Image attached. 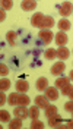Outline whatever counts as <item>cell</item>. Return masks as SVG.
Listing matches in <instances>:
<instances>
[{
  "label": "cell",
  "instance_id": "7",
  "mask_svg": "<svg viewBox=\"0 0 73 129\" xmlns=\"http://www.w3.org/2000/svg\"><path fill=\"white\" fill-rule=\"evenodd\" d=\"M15 87H16L18 92H26L29 89V84H28V81H25V79H18Z\"/></svg>",
  "mask_w": 73,
  "mask_h": 129
},
{
  "label": "cell",
  "instance_id": "4",
  "mask_svg": "<svg viewBox=\"0 0 73 129\" xmlns=\"http://www.w3.org/2000/svg\"><path fill=\"white\" fill-rule=\"evenodd\" d=\"M44 91H45V97H47L48 101H56V100H58V89L57 88H50V87H47Z\"/></svg>",
  "mask_w": 73,
  "mask_h": 129
},
{
  "label": "cell",
  "instance_id": "21",
  "mask_svg": "<svg viewBox=\"0 0 73 129\" xmlns=\"http://www.w3.org/2000/svg\"><path fill=\"white\" fill-rule=\"evenodd\" d=\"M61 94H64V95H67L70 100L73 98V87L69 84V85H66V87H63L61 88Z\"/></svg>",
  "mask_w": 73,
  "mask_h": 129
},
{
  "label": "cell",
  "instance_id": "9",
  "mask_svg": "<svg viewBox=\"0 0 73 129\" xmlns=\"http://www.w3.org/2000/svg\"><path fill=\"white\" fill-rule=\"evenodd\" d=\"M69 41V38H67V34L66 32H57L56 34V43H57V46H60V47H63L66 43Z\"/></svg>",
  "mask_w": 73,
  "mask_h": 129
},
{
  "label": "cell",
  "instance_id": "27",
  "mask_svg": "<svg viewBox=\"0 0 73 129\" xmlns=\"http://www.w3.org/2000/svg\"><path fill=\"white\" fill-rule=\"evenodd\" d=\"M9 73V68L6 66V64H0V75L2 76H6Z\"/></svg>",
  "mask_w": 73,
  "mask_h": 129
},
{
  "label": "cell",
  "instance_id": "13",
  "mask_svg": "<svg viewBox=\"0 0 73 129\" xmlns=\"http://www.w3.org/2000/svg\"><path fill=\"white\" fill-rule=\"evenodd\" d=\"M35 85H37V89H40V91H44V89L48 87V81H47V78L41 76V78H38V79H37Z\"/></svg>",
  "mask_w": 73,
  "mask_h": 129
},
{
  "label": "cell",
  "instance_id": "2",
  "mask_svg": "<svg viewBox=\"0 0 73 129\" xmlns=\"http://www.w3.org/2000/svg\"><path fill=\"white\" fill-rule=\"evenodd\" d=\"M58 13L67 19V16L72 15V3H70V2H64V3L58 8Z\"/></svg>",
  "mask_w": 73,
  "mask_h": 129
},
{
  "label": "cell",
  "instance_id": "26",
  "mask_svg": "<svg viewBox=\"0 0 73 129\" xmlns=\"http://www.w3.org/2000/svg\"><path fill=\"white\" fill-rule=\"evenodd\" d=\"M44 128V123L38 119H32V123H31V129H42Z\"/></svg>",
  "mask_w": 73,
  "mask_h": 129
},
{
  "label": "cell",
  "instance_id": "22",
  "mask_svg": "<svg viewBox=\"0 0 73 129\" xmlns=\"http://www.w3.org/2000/svg\"><path fill=\"white\" fill-rule=\"evenodd\" d=\"M10 88V81L8 78H2L0 79V91H6Z\"/></svg>",
  "mask_w": 73,
  "mask_h": 129
},
{
  "label": "cell",
  "instance_id": "6",
  "mask_svg": "<svg viewBox=\"0 0 73 129\" xmlns=\"http://www.w3.org/2000/svg\"><path fill=\"white\" fill-rule=\"evenodd\" d=\"M64 69H66V64L63 63V62H58V63L51 66V73L56 75V76H58V75H61V73L64 72Z\"/></svg>",
  "mask_w": 73,
  "mask_h": 129
},
{
  "label": "cell",
  "instance_id": "20",
  "mask_svg": "<svg viewBox=\"0 0 73 129\" xmlns=\"http://www.w3.org/2000/svg\"><path fill=\"white\" fill-rule=\"evenodd\" d=\"M28 117H31V119H38V116H40V110H38V107L37 106H32L29 110H28Z\"/></svg>",
  "mask_w": 73,
  "mask_h": 129
},
{
  "label": "cell",
  "instance_id": "30",
  "mask_svg": "<svg viewBox=\"0 0 73 129\" xmlns=\"http://www.w3.org/2000/svg\"><path fill=\"white\" fill-rule=\"evenodd\" d=\"M5 18H6L5 10H3V9H0V22H3V21H5Z\"/></svg>",
  "mask_w": 73,
  "mask_h": 129
},
{
  "label": "cell",
  "instance_id": "25",
  "mask_svg": "<svg viewBox=\"0 0 73 129\" xmlns=\"http://www.w3.org/2000/svg\"><path fill=\"white\" fill-rule=\"evenodd\" d=\"M0 6L3 8V10H9V9H12L13 3H12V0H2L0 2Z\"/></svg>",
  "mask_w": 73,
  "mask_h": 129
},
{
  "label": "cell",
  "instance_id": "16",
  "mask_svg": "<svg viewBox=\"0 0 73 129\" xmlns=\"http://www.w3.org/2000/svg\"><path fill=\"white\" fill-rule=\"evenodd\" d=\"M60 122H61V117L58 116V113L54 114V116H50V117H48V125H50V126H53V128L58 126V123H60Z\"/></svg>",
  "mask_w": 73,
  "mask_h": 129
},
{
  "label": "cell",
  "instance_id": "19",
  "mask_svg": "<svg viewBox=\"0 0 73 129\" xmlns=\"http://www.w3.org/2000/svg\"><path fill=\"white\" fill-rule=\"evenodd\" d=\"M6 40L10 46H15V43H16V32L15 31H9L6 34Z\"/></svg>",
  "mask_w": 73,
  "mask_h": 129
},
{
  "label": "cell",
  "instance_id": "28",
  "mask_svg": "<svg viewBox=\"0 0 73 129\" xmlns=\"http://www.w3.org/2000/svg\"><path fill=\"white\" fill-rule=\"evenodd\" d=\"M64 109H66V112H72L73 110V104H72V100L70 101H67L64 104Z\"/></svg>",
  "mask_w": 73,
  "mask_h": 129
},
{
  "label": "cell",
  "instance_id": "12",
  "mask_svg": "<svg viewBox=\"0 0 73 129\" xmlns=\"http://www.w3.org/2000/svg\"><path fill=\"white\" fill-rule=\"evenodd\" d=\"M70 26H72L70 21H69V19H66V18H63V19H60V21H58V29H61V32L69 31V29H70Z\"/></svg>",
  "mask_w": 73,
  "mask_h": 129
},
{
  "label": "cell",
  "instance_id": "29",
  "mask_svg": "<svg viewBox=\"0 0 73 129\" xmlns=\"http://www.w3.org/2000/svg\"><path fill=\"white\" fill-rule=\"evenodd\" d=\"M5 103H6V95L3 91H0V106H3Z\"/></svg>",
  "mask_w": 73,
  "mask_h": 129
},
{
  "label": "cell",
  "instance_id": "11",
  "mask_svg": "<svg viewBox=\"0 0 73 129\" xmlns=\"http://www.w3.org/2000/svg\"><path fill=\"white\" fill-rule=\"evenodd\" d=\"M21 8L24 9V10H26V12L34 10V9L37 8V2H34V0H24L21 3Z\"/></svg>",
  "mask_w": 73,
  "mask_h": 129
},
{
  "label": "cell",
  "instance_id": "32",
  "mask_svg": "<svg viewBox=\"0 0 73 129\" xmlns=\"http://www.w3.org/2000/svg\"><path fill=\"white\" fill-rule=\"evenodd\" d=\"M0 129H2V125H0Z\"/></svg>",
  "mask_w": 73,
  "mask_h": 129
},
{
  "label": "cell",
  "instance_id": "23",
  "mask_svg": "<svg viewBox=\"0 0 73 129\" xmlns=\"http://www.w3.org/2000/svg\"><path fill=\"white\" fill-rule=\"evenodd\" d=\"M10 120V113L8 110H0V122H9Z\"/></svg>",
  "mask_w": 73,
  "mask_h": 129
},
{
  "label": "cell",
  "instance_id": "15",
  "mask_svg": "<svg viewBox=\"0 0 73 129\" xmlns=\"http://www.w3.org/2000/svg\"><path fill=\"white\" fill-rule=\"evenodd\" d=\"M69 84H70V79L67 76H61V78H58L56 81V88H63V87L69 85Z\"/></svg>",
  "mask_w": 73,
  "mask_h": 129
},
{
  "label": "cell",
  "instance_id": "8",
  "mask_svg": "<svg viewBox=\"0 0 73 129\" xmlns=\"http://www.w3.org/2000/svg\"><path fill=\"white\" fill-rule=\"evenodd\" d=\"M56 56H58L60 60H66L70 57V51H69V48L63 46V47H58V50H56Z\"/></svg>",
  "mask_w": 73,
  "mask_h": 129
},
{
  "label": "cell",
  "instance_id": "31",
  "mask_svg": "<svg viewBox=\"0 0 73 129\" xmlns=\"http://www.w3.org/2000/svg\"><path fill=\"white\" fill-rule=\"evenodd\" d=\"M69 76H70V78H69V79L72 81V79H73V71H70V75H69Z\"/></svg>",
  "mask_w": 73,
  "mask_h": 129
},
{
  "label": "cell",
  "instance_id": "5",
  "mask_svg": "<svg viewBox=\"0 0 73 129\" xmlns=\"http://www.w3.org/2000/svg\"><path fill=\"white\" fill-rule=\"evenodd\" d=\"M38 37H40V40H42L44 43H51L53 41V32L50 31V29H41L38 32Z\"/></svg>",
  "mask_w": 73,
  "mask_h": 129
},
{
  "label": "cell",
  "instance_id": "18",
  "mask_svg": "<svg viewBox=\"0 0 73 129\" xmlns=\"http://www.w3.org/2000/svg\"><path fill=\"white\" fill-rule=\"evenodd\" d=\"M44 110H45V116H47V117H50V116H54V114H57V107L54 104H48L47 106V107H45V109H44Z\"/></svg>",
  "mask_w": 73,
  "mask_h": 129
},
{
  "label": "cell",
  "instance_id": "1",
  "mask_svg": "<svg viewBox=\"0 0 73 129\" xmlns=\"http://www.w3.org/2000/svg\"><path fill=\"white\" fill-rule=\"evenodd\" d=\"M31 25L37 26V28H41V29H50V28L54 26V19L51 16H45L42 13H35L31 18Z\"/></svg>",
  "mask_w": 73,
  "mask_h": 129
},
{
  "label": "cell",
  "instance_id": "17",
  "mask_svg": "<svg viewBox=\"0 0 73 129\" xmlns=\"http://www.w3.org/2000/svg\"><path fill=\"white\" fill-rule=\"evenodd\" d=\"M9 128H10V129H19V128H22V119L15 117V119L9 120Z\"/></svg>",
  "mask_w": 73,
  "mask_h": 129
},
{
  "label": "cell",
  "instance_id": "10",
  "mask_svg": "<svg viewBox=\"0 0 73 129\" xmlns=\"http://www.w3.org/2000/svg\"><path fill=\"white\" fill-rule=\"evenodd\" d=\"M35 106H37L38 109H45V107L48 106V100H47V97L45 95L35 97Z\"/></svg>",
  "mask_w": 73,
  "mask_h": 129
},
{
  "label": "cell",
  "instance_id": "14",
  "mask_svg": "<svg viewBox=\"0 0 73 129\" xmlns=\"http://www.w3.org/2000/svg\"><path fill=\"white\" fill-rule=\"evenodd\" d=\"M19 97H21V92H12L8 97V103L10 106H18L19 104Z\"/></svg>",
  "mask_w": 73,
  "mask_h": 129
},
{
  "label": "cell",
  "instance_id": "24",
  "mask_svg": "<svg viewBox=\"0 0 73 129\" xmlns=\"http://www.w3.org/2000/svg\"><path fill=\"white\" fill-rule=\"evenodd\" d=\"M44 56H45V59H47V60H53L54 57H57L56 56V50H54V48H48V50L44 53Z\"/></svg>",
  "mask_w": 73,
  "mask_h": 129
},
{
  "label": "cell",
  "instance_id": "3",
  "mask_svg": "<svg viewBox=\"0 0 73 129\" xmlns=\"http://www.w3.org/2000/svg\"><path fill=\"white\" fill-rule=\"evenodd\" d=\"M13 114L16 116V117H19V119H26L29 114H28V109L25 107V106H16L15 107V110H13Z\"/></svg>",
  "mask_w": 73,
  "mask_h": 129
}]
</instances>
